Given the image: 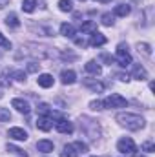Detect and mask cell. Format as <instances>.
<instances>
[{
  "mask_svg": "<svg viewBox=\"0 0 155 157\" xmlns=\"http://www.w3.org/2000/svg\"><path fill=\"white\" fill-rule=\"evenodd\" d=\"M115 119H117V122H119L122 128L131 130V132L142 130L144 124H146V121L141 117V115H137V113H130V112H120V113H117Z\"/></svg>",
  "mask_w": 155,
  "mask_h": 157,
  "instance_id": "cell-1",
  "label": "cell"
},
{
  "mask_svg": "<svg viewBox=\"0 0 155 157\" xmlns=\"http://www.w3.org/2000/svg\"><path fill=\"white\" fill-rule=\"evenodd\" d=\"M117 150H119L120 154H124V155H133V154L137 152V144L133 143V139L122 137V139H119V143H117Z\"/></svg>",
  "mask_w": 155,
  "mask_h": 157,
  "instance_id": "cell-2",
  "label": "cell"
},
{
  "mask_svg": "<svg viewBox=\"0 0 155 157\" xmlns=\"http://www.w3.org/2000/svg\"><path fill=\"white\" fill-rule=\"evenodd\" d=\"M102 104H104V108H126L128 101L122 95H119V93H112L110 97H106L102 101Z\"/></svg>",
  "mask_w": 155,
  "mask_h": 157,
  "instance_id": "cell-3",
  "label": "cell"
},
{
  "mask_svg": "<svg viewBox=\"0 0 155 157\" xmlns=\"http://www.w3.org/2000/svg\"><path fill=\"white\" fill-rule=\"evenodd\" d=\"M115 59H117V62L120 64V66H130L131 64V55H130V51H128V48L126 46H119L117 48V53H115Z\"/></svg>",
  "mask_w": 155,
  "mask_h": 157,
  "instance_id": "cell-4",
  "label": "cell"
},
{
  "mask_svg": "<svg viewBox=\"0 0 155 157\" xmlns=\"http://www.w3.org/2000/svg\"><path fill=\"white\" fill-rule=\"evenodd\" d=\"M7 135H9V139H13V141H26V139H28V132L22 130V128H18V126L9 128Z\"/></svg>",
  "mask_w": 155,
  "mask_h": 157,
  "instance_id": "cell-5",
  "label": "cell"
},
{
  "mask_svg": "<svg viewBox=\"0 0 155 157\" xmlns=\"http://www.w3.org/2000/svg\"><path fill=\"white\" fill-rule=\"evenodd\" d=\"M106 44V37L99 31H93L89 35V40H88V46H93V48H99V46H104Z\"/></svg>",
  "mask_w": 155,
  "mask_h": 157,
  "instance_id": "cell-6",
  "label": "cell"
},
{
  "mask_svg": "<svg viewBox=\"0 0 155 157\" xmlns=\"http://www.w3.org/2000/svg\"><path fill=\"white\" fill-rule=\"evenodd\" d=\"M11 106H13L18 113H24V115H26V113H29V110H31V108H29V104H28L24 99H13V101H11Z\"/></svg>",
  "mask_w": 155,
  "mask_h": 157,
  "instance_id": "cell-7",
  "label": "cell"
},
{
  "mask_svg": "<svg viewBox=\"0 0 155 157\" xmlns=\"http://www.w3.org/2000/svg\"><path fill=\"white\" fill-rule=\"evenodd\" d=\"M84 86L89 88V90L95 91V93H102V91H104V84L99 82L97 78H86V80H84Z\"/></svg>",
  "mask_w": 155,
  "mask_h": 157,
  "instance_id": "cell-8",
  "label": "cell"
},
{
  "mask_svg": "<svg viewBox=\"0 0 155 157\" xmlns=\"http://www.w3.org/2000/svg\"><path fill=\"white\" fill-rule=\"evenodd\" d=\"M37 128L42 130V132H49V130L53 128V121H51V117H47V115H40V117L37 119Z\"/></svg>",
  "mask_w": 155,
  "mask_h": 157,
  "instance_id": "cell-9",
  "label": "cell"
},
{
  "mask_svg": "<svg viewBox=\"0 0 155 157\" xmlns=\"http://www.w3.org/2000/svg\"><path fill=\"white\" fill-rule=\"evenodd\" d=\"M131 77L137 78V80H146V78H148V71H146V68H144V66L135 64V66L131 68Z\"/></svg>",
  "mask_w": 155,
  "mask_h": 157,
  "instance_id": "cell-10",
  "label": "cell"
},
{
  "mask_svg": "<svg viewBox=\"0 0 155 157\" xmlns=\"http://www.w3.org/2000/svg\"><path fill=\"white\" fill-rule=\"evenodd\" d=\"M55 128H57V132H60V133H71V132H73L71 122L66 121V119H59V121L55 122Z\"/></svg>",
  "mask_w": 155,
  "mask_h": 157,
  "instance_id": "cell-11",
  "label": "cell"
},
{
  "mask_svg": "<svg viewBox=\"0 0 155 157\" xmlns=\"http://www.w3.org/2000/svg\"><path fill=\"white\" fill-rule=\"evenodd\" d=\"M60 35H64V37H68V39H73V37L77 35V29H75V26H73V24L64 22V24L60 26Z\"/></svg>",
  "mask_w": 155,
  "mask_h": 157,
  "instance_id": "cell-12",
  "label": "cell"
},
{
  "mask_svg": "<svg viewBox=\"0 0 155 157\" xmlns=\"http://www.w3.org/2000/svg\"><path fill=\"white\" fill-rule=\"evenodd\" d=\"M53 148H55V144H53V141H47V139H42L37 143V150L42 152V154H49V152H53Z\"/></svg>",
  "mask_w": 155,
  "mask_h": 157,
  "instance_id": "cell-13",
  "label": "cell"
},
{
  "mask_svg": "<svg viewBox=\"0 0 155 157\" xmlns=\"http://www.w3.org/2000/svg\"><path fill=\"white\" fill-rule=\"evenodd\" d=\"M37 82H39V86H42V88H51L55 80H53V75H49V73H42V75H39Z\"/></svg>",
  "mask_w": 155,
  "mask_h": 157,
  "instance_id": "cell-14",
  "label": "cell"
},
{
  "mask_svg": "<svg viewBox=\"0 0 155 157\" xmlns=\"http://www.w3.org/2000/svg\"><path fill=\"white\" fill-rule=\"evenodd\" d=\"M130 11H131V7L128 4H119V6H115V9H113V17H128Z\"/></svg>",
  "mask_w": 155,
  "mask_h": 157,
  "instance_id": "cell-15",
  "label": "cell"
},
{
  "mask_svg": "<svg viewBox=\"0 0 155 157\" xmlns=\"http://www.w3.org/2000/svg\"><path fill=\"white\" fill-rule=\"evenodd\" d=\"M60 78H62L64 84H73V82H77V75H75L73 70H64L62 75H60Z\"/></svg>",
  "mask_w": 155,
  "mask_h": 157,
  "instance_id": "cell-16",
  "label": "cell"
},
{
  "mask_svg": "<svg viewBox=\"0 0 155 157\" xmlns=\"http://www.w3.org/2000/svg\"><path fill=\"white\" fill-rule=\"evenodd\" d=\"M6 26H7V28H11V29H17V28L20 26L18 17H17L15 13H9V15L6 17Z\"/></svg>",
  "mask_w": 155,
  "mask_h": 157,
  "instance_id": "cell-17",
  "label": "cell"
},
{
  "mask_svg": "<svg viewBox=\"0 0 155 157\" xmlns=\"http://www.w3.org/2000/svg\"><path fill=\"white\" fill-rule=\"evenodd\" d=\"M86 71L88 73H91V75H100V71H102V68L95 62V60H89V62H86Z\"/></svg>",
  "mask_w": 155,
  "mask_h": 157,
  "instance_id": "cell-18",
  "label": "cell"
},
{
  "mask_svg": "<svg viewBox=\"0 0 155 157\" xmlns=\"http://www.w3.org/2000/svg\"><path fill=\"white\" fill-rule=\"evenodd\" d=\"M60 157H78V152L73 144H66L64 150H62V154H60Z\"/></svg>",
  "mask_w": 155,
  "mask_h": 157,
  "instance_id": "cell-19",
  "label": "cell"
},
{
  "mask_svg": "<svg viewBox=\"0 0 155 157\" xmlns=\"http://www.w3.org/2000/svg\"><path fill=\"white\" fill-rule=\"evenodd\" d=\"M80 31H82V33H93V31H97V26H95V22L86 20V22L80 24Z\"/></svg>",
  "mask_w": 155,
  "mask_h": 157,
  "instance_id": "cell-20",
  "label": "cell"
},
{
  "mask_svg": "<svg viewBox=\"0 0 155 157\" xmlns=\"http://www.w3.org/2000/svg\"><path fill=\"white\" fill-rule=\"evenodd\" d=\"M37 7V0H22V9L26 13H33Z\"/></svg>",
  "mask_w": 155,
  "mask_h": 157,
  "instance_id": "cell-21",
  "label": "cell"
},
{
  "mask_svg": "<svg viewBox=\"0 0 155 157\" xmlns=\"http://www.w3.org/2000/svg\"><path fill=\"white\" fill-rule=\"evenodd\" d=\"M59 9L64 13H70V11H73V4L70 0H59Z\"/></svg>",
  "mask_w": 155,
  "mask_h": 157,
  "instance_id": "cell-22",
  "label": "cell"
},
{
  "mask_svg": "<svg viewBox=\"0 0 155 157\" xmlns=\"http://www.w3.org/2000/svg\"><path fill=\"white\" fill-rule=\"evenodd\" d=\"M141 150H142V152H148V154L155 152V144H153V141H144V143L141 144Z\"/></svg>",
  "mask_w": 155,
  "mask_h": 157,
  "instance_id": "cell-23",
  "label": "cell"
},
{
  "mask_svg": "<svg viewBox=\"0 0 155 157\" xmlns=\"http://www.w3.org/2000/svg\"><path fill=\"white\" fill-rule=\"evenodd\" d=\"M113 18H115V17H113L112 13H104V15L100 17V20H102V24H104V26H113V22H115Z\"/></svg>",
  "mask_w": 155,
  "mask_h": 157,
  "instance_id": "cell-24",
  "label": "cell"
},
{
  "mask_svg": "<svg viewBox=\"0 0 155 157\" xmlns=\"http://www.w3.org/2000/svg\"><path fill=\"white\" fill-rule=\"evenodd\" d=\"M7 150H9V152H13V154H17L18 157H28V154H26L24 150H20V148H15V146H11V144H7Z\"/></svg>",
  "mask_w": 155,
  "mask_h": 157,
  "instance_id": "cell-25",
  "label": "cell"
},
{
  "mask_svg": "<svg viewBox=\"0 0 155 157\" xmlns=\"http://www.w3.org/2000/svg\"><path fill=\"white\" fill-rule=\"evenodd\" d=\"M137 48H139V51L142 49V53H144V55H152V48H150V44H144V42L141 44V42H139V44H137Z\"/></svg>",
  "mask_w": 155,
  "mask_h": 157,
  "instance_id": "cell-26",
  "label": "cell"
},
{
  "mask_svg": "<svg viewBox=\"0 0 155 157\" xmlns=\"http://www.w3.org/2000/svg\"><path fill=\"white\" fill-rule=\"evenodd\" d=\"M11 77L15 78V80L24 82V80H26V73H24V71H20V70H17V71H13V73H11Z\"/></svg>",
  "mask_w": 155,
  "mask_h": 157,
  "instance_id": "cell-27",
  "label": "cell"
},
{
  "mask_svg": "<svg viewBox=\"0 0 155 157\" xmlns=\"http://www.w3.org/2000/svg\"><path fill=\"white\" fill-rule=\"evenodd\" d=\"M0 48H4V49H11V42L4 37V33H0Z\"/></svg>",
  "mask_w": 155,
  "mask_h": 157,
  "instance_id": "cell-28",
  "label": "cell"
},
{
  "mask_svg": "<svg viewBox=\"0 0 155 157\" xmlns=\"http://www.w3.org/2000/svg\"><path fill=\"white\" fill-rule=\"evenodd\" d=\"M73 146L77 148L78 154H80V152H88V144H86V143H82V141H77V143H73Z\"/></svg>",
  "mask_w": 155,
  "mask_h": 157,
  "instance_id": "cell-29",
  "label": "cell"
},
{
  "mask_svg": "<svg viewBox=\"0 0 155 157\" xmlns=\"http://www.w3.org/2000/svg\"><path fill=\"white\" fill-rule=\"evenodd\" d=\"M89 108L91 110H104V104H102V101H91Z\"/></svg>",
  "mask_w": 155,
  "mask_h": 157,
  "instance_id": "cell-30",
  "label": "cell"
},
{
  "mask_svg": "<svg viewBox=\"0 0 155 157\" xmlns=\"http://www.w3.org/2000/svg\"><path fill=\"white\" fill-rule=\"evenodd\" d=\"M39 70H40L39 62H29V64H28V71H29V73H37Z\"/></svg>",
  "mask_w": 155,
  "mask_h": 157,
  "instance_id": "cell-31",
  "label": "cell"
},
{
  "mask_svg": "<svg viewBox=\"0 0 155 157\" xmlns=\"http://www.w3.org/2000/svg\"><path fill=\"white\" fill-rule=\"evenodd\" d=\"M73 39H75V44H77L78 48H86V46H88V40L84 39V37H77V35H75Z\"/></svg>",
  "mask_w": 155,
  "mask_h": 157,
  "instance_id": "cell-32",
  "label": "cell"
},
{
  "mask_svg": "<svg viewBox=\"0 0 155 157\" xmlns=\"http://www.w3.org/2000/svg\"><path fill=\"white\" fill-rule=\"evenodd\" d=\"M9 119H11L9 110H6V108H0V121H9Z\"/></svg>",
  "mask_w": 155,
  "mask_h": 157,
  "instance_id": "cell-33",
  "label": "cell"
},
{
  "mask_svg": "<svg viewBox=\"0 0 155 157\" xmlns=\"http://www.w3.org/2000/svg\"><path fill=\"white\" fill-rule=\"evenodd\" d=\"M100 59H102V60H104V62H110V64H112V60H113V59H112V57H110V55H102V57H100Z\"/></svg>",
  "mask_w": 155,
  "mask_h": 157,
  "instance_id": "cell-34",
  "label": "cell"
},
{
  "mask_svg": "<svg viewBox=\"0 0 155 157\" xmlns=\"http://www.w3.org/2000/svg\"><path fill=\"white\" fill-rule=\"evenodd\" d=\"M119 78H120V80H124V82H128V80H130V77H128V75H124V73H119Z\"/></svg>",
  "mask_w": 155,
  "mask_h": 157,
  "instance_id": "cell-35",
  "label": "cell"
},
{
  "mask_svg": "<svg viewBox=\"0 0 155 157\" xmlns=\"http://www.w3.org/2000/svg\"><path fill=\"white\" fill-rule=\"evenodd\" d=\"M7 4H9V0H0V9H2V7H6Z\"/></svg>",
  "mask_w": 155,
  "mask_h": 157,
  "instance_id": "cell-36",
  "label": "cell"
},
{
  "mask_svg": "<svg viewBox=\"0 0 155 157\" xmlns=\"http://www.w3.org/2000/svg\"><path fill=\"white\" fill-rule=\"evenodd\" d=\"M97 2H100V4H108V2H112V0H97Z\"/></svg>",
  "mask_w": 155,
  "mask_h": 157,
  "instance_id": "cell-37",
  "label": "cell"
},
{
  "mask_svg": "<svg viewBox=\"0 0 155 157\" xmlns=\"http://www.w3.org/2000/svg\"><path fill=\"white\" fill-rule=\"evenodd\" d=\"M2 97H4V90L0 88V99H2Z\"/></svg>",
  "mask_w": 155,
  "mask_h": 157,
  "instance_id": "cell-38",
  "label": "cell"
},
{
  "mask_svg": "<svg viewBox=\"0 0 155 157\" xmlns=\"http://www.w3.org/2000/svg\"><path fill=\"white\" fill-rule=\"evenodd\" d=\"M91 157H97V155H91Z\"/></svg>",
  "mask_w": 155,
  "mask_h": 157,
  "instance_id": "cell-39",
  "label": "cell"
},
{
  "mask_svg": "<svg viewBox=\"0 0 155 157\" xmlns=\"http://www.w3.org/2000/svg\"><path fill=\"white\" fill-rule=\"evenodd\" d=\"M80 2H84V0H80Z\"/></svg>",
  "mask_w": 155,
  "mask_h": 157,
  "instance_id": "cell-40",
  "label": "cell"
}]
</instances>
